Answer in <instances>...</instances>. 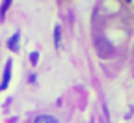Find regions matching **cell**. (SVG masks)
I'll use <instances>...</instances> for the list:
<instances>
[{"instance_id":"cell-4","label":"cell","mask_w":134,"mask_h":123,"mask_svg":"<svg viewBox=\"0 0 134 123\" xmlns=\"http://www.w3.org/2000/svg\"><path fill=\"white\" fill-rule=\"evenodd\" d=\"M11 2H13V0H2V4H0V21H4V19H6V13H8Z\"/></svg>"},{"instance_id":"cell-3","label":"cell","mask_w":134,"mask_h":123,"mask_svg":"<svg viewBox=\"0 0 134 123\" xmlns=\"http://www.w3.org/2000/svg\"><path fill=\"white\" fill-rule=\"evenodd\" d=\"M34 123H58V119L54 116H48V114H41L34 119Z\"/></svg>"},{"instance_id":"cell-7","label":"cell","mask_w":134,"mask_h":123,"mask_svg":"<svg viewBox=\"0 0 134 123\" xmlns=\"http://www.w3.org/2000/svg\"><path fill=\"white\" fill-rule=\"evenodd\" d=\"M127 2H132V0H127Z\"/></svg>"},{"instance_id":"cell-5","label":"cell","mask_w":134,"mask_h":123,"mask_svg":"<svg viewBox=\"0 0 134 123\" xmlns=\"http://www.w3.org/2000/svg\"><path fill=\"white\" fill-rule=\"evenodd\" d=\"M60 41H62L60 39V26H56L54 28V47L56 49H60Z\"/></svg>"},{"instance_id":"cell-2","label":"cell","mask_w":134,"mask_h":123,"mask_svg":"<svg viewBox=\"0 0 134 123\" xmlns=\"http://www.w3.org/2000/svg\"><path fill=\"white\" fill-rule=\"evenodd\" d=\"M19 39H21V34H19V32L13 34V36L9 38V41H8V49H9L11 52H17V50H19Z\"/></svg>"},{"instance_id":"cell-1","label":"cell","mask_w":134,"mask_h":123,"mask_svg":"<svg viewBox=\"0 0 134 123\" xmlns=\"http://www.w3.org/2000/svg\"><path fill=\"white\" fill-rule=\"evenodd\" d=\"M9 78H11V60L6 62V69H4V78H2V84H0V92L6 90L8 84H9Z\"/></svg>"},{"instance_id":"cell-6","label":"cell","mask_w":134,"mask_h":123,"mask_svg":"<svg viewBox=\"0 0 134 123\" xmlns=\"http://www.w3.org/2000/svg\"><path fill=\"white\" fill-rule=\"evenodd\" d=\"M37 54H39V52H32V56H30V62H32L34 65L37 63Z\"/></svg>"}]
</instances>
